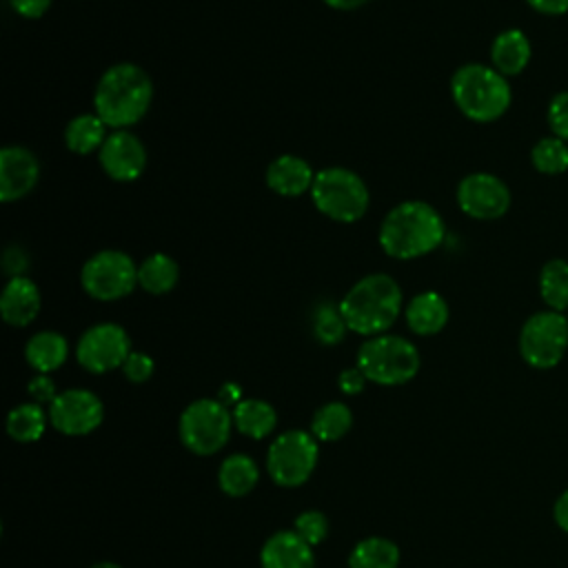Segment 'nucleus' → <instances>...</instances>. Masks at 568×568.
Segmentation results:
<instances>
[{
  "instance_id": "obj_21",
  "label": "nucleus",
  "mask_w": 568,
  "mask_h": 568,
  "mask_svg": "<svg viewBox=\"0 0 568 568\" xmlns=\"http://www.w3.org/2000/svg\"><path fill=\"white\" fill-rule=\"evenodd\" d=\"M69 357V342L58 331H38L24 344L27 364L42 375L58 371Z\"/></svg>"
},
{
  "instance_id": "obj_5",
  "label": "nucleus",
  "mask_w": 568,
  "mask_h": 568,
  "mask_svg": "<svg viewBox=\"0 0 568 568\" xmlns=\"http://www.w3.org/2000/svg\"><path fill=\"white\" fill-rule=\"evenodd\" d=\"M308 193L324 217L342 224L362 220L371 202L366 182L346 166H326L317 171Z\"/></svg>"
},
{
  "instance_id": "obj_2",
  "label": "nucleus",
  "mask_w": 568,
  "mask_h": 568,
  "mask_svg": "<svg viewBox=\"0 0 568 568\" xmlns=\"http://www.w3.org/2000/svg\"><path fill=\"white\" fill-rule=\"evenodd\" d=\"M153 100V82L149 73L133 62L111 64L98 80L93 91V113L118 131L138 124Z\"/></svg>"
},
{
  "instance_id": "obj_36",
  "label": "nucleus",
  "mask_w": 568,
  "mask_h": 568,
  "mask_svg": "<svg viewBox=\"0 0 568 568\" xmlns=\"http://www.w3.org/2000/svg\"><path fill=\"white\" fill-rule=\"evenodd\" d=\"M366 375L359 371V366H348L337 375V386L344 395H359L366 386Z\"/></svg>"
},
{
  "instance_id": "obj_17",
  "label": "nucleus",
  "mask_w": 568,
  "mask_h": 568,
  "mask_svg": "<svg viewBox=\"0 0 568 568\" xmlns=\"http://www.w3.org/2000/svg\"><path fill=\"white\" fill-rule=\"evenodd\" d=\"M262 568H315L313 546L306 544L293 528L273 532L260 550Z\"/></svg>"
},
{
  "instance_id": "obj_16",
  "label": "nucleus",
  "mask_w": 568,
  "mask_h": 568,
  "mask_svg": "<svg viewBox=\"0 0 568 568\" xmlns=\"http://www.w3.org/2000/svg\"><path fill=\"white\" fill-rule=\"evenodd\" d=\"M40 306H42L40 288L31 277L18 275L7 280L0 295V313L9 326H16V328L29 326L38 317Z\"/></svg>"
},
{
  "instance_id": "obj_20",
  "label": "nucleus",
  "mask_w": 568,
  "mask_h": 568,
  "mask_svg": "<svg viewBox=\"0 0 568 568\" xmlns=\"http://www.w3.org/2000/svg\"><path fill=\"white\" fill-rule=\"evenodd\" d=\"M530 40L519 29H506L497 33L490 44V67H495L501 75H517L530 62Z\"/></svg>"
},
{
  "instance_id": "obj_27",
  "label": "nucleus",
  "mask_w": 568,
  "mask_h": 568,
  "mask_svg": "<svg viewBox=\"0 0 568 568\" xmlns=\"http://www.w3.org/2000/svg\"><path fill=\"white\" fill-rule=\"evenodd\" d=\"M397 566H399V548L395 541L386 537H364L353 546L348 555V568H397Z\"/></svg>"
},
{
  "instance_id": "obj_3",
  "label": "nucleus",
  "mask_w": 568,
  "mask_h": 568,
  "mask_svg": "<svg viewBox=\"0 0 568 568\" xmlns=\"http://www.w3.org/2000/svg\"><path fill=\"white\" fill-rule=\"evenodd\" d=\"M404 308L399 284L386 273H368L359 277L339 300V311L348 331L375 337L386 333Z\"/></svg>"
},
{
  "instance_id": "obj_9",
  "label": "nucleus",
  "mask_w": 568,
  "mask_h": 568,
  "mask_svg": "<svg viewBox=\"0 0 568 568\" xmlns=\"http://www.w3.org/2000/svg\"><path fill=\"white\" fill-rule=\"evenodd\" d=\"M80 284L84 293L98 302L122 300L138 286V264L124 251H98L82 264Z\"/></svg>"
},
{
  "instance_id": "obj_43",
  "label": "nucleus",
  "mask_w": 568,
  "mask_h": 568,
  "mask_svg": "<svg viewBox=\"0 0 568 568\" xmlns=\"http://www.w3.org/2000/svg\"><path fill=\"white\" fill-rule=\"evenodd\" d=\"M91 568H122V566H118L115 561H98V564H93Z\"/></svg>"
},
{
  "instance_id": "obj_22",
  "label": "nucleus",
  "mask_w": 568,
  "mask_h": 568,
  "mask_svg": "<svg viewBox=\"0 0 568 568\" xmlns=\"http://www.w3.org/2000/svg\"><path fill=\"white\" fill-rule=\"evenodd\" d=\"M257 481H260V468L253 462V457H248L244 453L229 455L217 468L220 490L229 497L248 495Z\"/></svg>"
},
{
  "instance_id": "obj_7",
  "label": "nucleus",
  "mask_w": 568,
  "mask_h": 568,
  "mask_svg": "<svg viewBox=\"0 0 568 568\" xmlns=\"http://www.w3.org/2000/svg\"><path fill=\"white\" fill-rule=\"evenodd\" d=\"M233 413L213 397L191 402L178 422L180 442L195 455H213L222 450L231 437Z\"/></svg>"
},
{
  "instance_id": "obj_30",
  "label": "nucleus",
  "mask_w": 568,
  "mask_h": 568,
  "mask_svg": "<svg viewBox=\"0 0 568 568\" xmlns=\"http://www.w3.org/2000/svg\"><path fill=\"white\" fill-rule=\"evenodd\" d=\"M311 326H313V335L317 342L326 344V346H333V344H339L348 331L346 326V320L339 311V304H333V302H322L315 311H313V320H311Z\"/></svg>"
},
{
  "instance_id": "obj_31",
  "label": "nucleus",
  "mask_w": 568,
  "mask_h": 568,
  "mask_svg": "<svg viewBox=\"0 0 568 568\" xmlns=\"http://www.w3.org/2000/svg\"><path fill=\"white\" fill-rule=\"evenodd\" d=\"M530 162L539 173H564L568 169V144L557 135L541 138L530 151Z\"/></svg>"
},
{
  "instance_id": "obj_23",
  "label": "nucleus",
  "mask_w": 568,
  "mask_h": 568,
  "mask_svg": "<svg viewBox=\"0 0 568 568\" xmlns=\"http://www.w3.org/2000/svg\"><path fill=\"white\" fill-rule=\"evenodd\" d=\"M231 413H233V426L251 439H264L277 426L275 408L268 402L257 397L242 399Z\"/></svg>"
},
{
  "instance_id": "obj_26",
  "label": "nucleus",
  "mask_w": 568,
  "mask_h": 568,
  "mask_svg": "<svg viewBox=\"0 0 568 568\" xmlns=\"http://www.w3.org/2000/svg\"><path fill=\"white\" fill-rule=\"evenodd\" d=\"M49 424V413L36 402L20 404L9 410L7 415V433L18 444H31L38 442Z\"/></svg>"
},
{
  "instance_id": "obj_29",
  "label": "nucleus",
  "mask_w": 568,
  "mask_h": 568,
  "mask_svg": "<svg viewBox=\"0 0 568 568\" xmlns=\"http://www.w3.org/2000/svg\"><path fill=\"white\" fill-rule=\"evenodd\" d=\"M539 293L550 311L568 308V262L566 260H548L539 273Z\"/></svg>"
},
{
  "instance_id": "obj_37",
  "label": "nucleus",
  "mask_w": 568,
  "mask_h": 568,
  "mask_svg": "<svg viewBox=\"0 0 568 568\" xmlns=\"http://www.w3.org/2000/svg\"><path fill=\"white\" fill-rule=\"evenodd\" d=\"M9 4L18 16L27 18V20H36L49 11L51 0H9Z\"/></svg>"
},
{
  "instance_id": "obj_15",
  "label": "nucleus",
  "mask_w": 568,
  "mask_h": 568,
  "mask_svg": "<svg viewBox=\"0 0 568 568\" xmlns=\"http://www.w3.org/2000/svg\"><path fill=\"white\" fill-rule=\"evenodd\" d=\"M40 178V162L27 146H4L0 151V200L13 202L33 191Z\"/></svg>"
},
{
  "instance_id": "obj_25",
  "label": "nucleus",
  "mask_w": 568,
  "mask_h": 568,
  "mask_svg": "<svg viewBox=\"0 0 568 568\" xmlns=\"http://www.w3.org/2000/svg\"><path fill=\"white\" fill-rule=\"evenodd\" d=\"M106 124L98 113H80L64 129V144L69 151L78 155H89L100 151L106 140Z\"/></svg>"
},
{
  "instance_id": "obj_1",
  "label": "nucleus",
  "mask_w": 568,
  "mask_h": 568,
  "mask_svg": "<svg viewBox=\"0 0 568 568\" xmlns=\"http://www.w3.org/2000/svg\"><path fill=\"white\" fill-rule=\"evenodd\" d=\"M446 237V224L435 206L424 200L395 204L382 220L377 240L386 255L415 260L433 253Z\"/></svg>"
},
{
  "instance_id": "obj_24",
  "label": "nucleus",
  "mask_w": 568,
  "mask_h": 568,
  "mask_svg": "<svg viewBox=\"0 0 568 568\" xmlns=\"http://www.w3.org/2000/svg\"><path fill=\"white\" fill-rule=\"evenodd\" d=\"M180 280L178 262L166 253H151L138 264V286L149 295H164Z\"/></svg>"
},
{
  "instance_id": "obj_18",
  "label": "nucleus",
  "mask_w": 568,
  "mask_h": 568,
  "mask_svg": "<svg viewBox=\"0 0 568 568\" xmlns=\"http://www.w3.org/2000/svg\"><path fill=\"white\" fill-rule=\"evenodd\" d=\"M266 186L282 195V197H297L306 191H311L315 171L311 164L293 153L277 155L268 166H266Z\"/></svg>"
},
{
  "instance_id": "obj_19",
  "label": "nucleus",
  "mask_w": 568,
  "mask_h": 568,
  "mask_svg": "<svg viewBox=\"0 0 568 568\" xmlns=\"http://www.w3.org/2000/svg\"><path fill=\"white\" fill-rule=\"evenodd\" d=\"M404 317L415 335H437L448 322V304L437 291H422L408 300Z\"/></svg>"
},
{
  "instance_id": "obj_39",
  "label": "nucleus",
  "mask_w": 568,
  "mask_h": 568,
  "mask_svg": "<svg viewBox=\"0 0 568 568\" xmlns=\"http://www.w3.org/2000/svg\"><path fill=\"white\" fill-rule=\"evenodd\" d=\"M526 2L544 16H561L568 11V0H526Z\"/></svg>"
},
{
  "instance_id": "obj_40",
  "label": "nucleus",
  "mask_w": 568,
  "mask_h": 568,
  "mask_svg": "<svg viewBox=\"0 0 568 568\" xmlns=\"http://www.w3.org/2000/svg\"><path fill=\"white\" fill-rule=\"evenodd\" d=\"M217 402H222L226 408H235L244 397H242V388L237 386V384H233V382H226V384H222V388H220V393H217V397H215Z\"/></svg>"
},
{
  "instance_id": "obj_41",
  "label": "nucleus",
  "mask_w": 568,
  "mask_h": 568,
  "mask_svg": "<svg viewBox=\"0 0 568 568\" xmlns=\"http://www.w3.org/2000/svg\"><path fill=\"white\" fill-rule=\"evenodd\" d=\"M552 517H555V524L568 532V488L557 497L555 506H552Z\"/></svg>"
},
{
  "instance_id": "obj_33",
  "label": "nucleus",
  "mask_w": 568,
  "mask_h": 568,
  "mask_svg": "<svg viewBox=\"0 0 568 568\" xmlns=\"http://www.w3.org/2000/svg\"><path fill=\"white\" fill-rule=\"evenodd\" d=\"M546 118L552 135L568 142V91H559L552 95V100L548 102Z\"/></svg>"
},
{
  "instance_id": "obj_28",
  "label": "nucleus",
  "mask_w": 568,
  "mask_h": 568,
  "mask_svg": "<svg viewBox=\"0 0 568 568\" xmlns=\"http://www.w3.org/2000/svg\"><path fill=\"white\" fill-rule=\"evenodd\" d=\"M353 426V413L344 402H326L313 413L311 433L317 442H337Z\"/></svg>"
},
{
  "instance_id": "obj_42",
  "label": "nucleus",
  "mask_w": 568,
  "mask_h": 568,
  "mask_svg": "<svg viewBox=\"0 0 568 568\" xmlns=\"http://www.w3.org/2000/svg\"><path fill=\"white\" fill-rule=\"evenodd\" d=\"M364 2H368V0H324V4H326V7L337 9V11H351V9L362 7Z\"/></svg>"
},
{
  "instance_id": "obj_13",
  "label": "nucleus",
  "mask_w": 568,
  "mask_h": 568,
  "mask_svg": "<svg viewBox=\"0 0 568 568\" xmlns=\"http://www.w3.org/2000/svg\"><path fill=\"white\" fill-rule=\"evenodd\" d=\"M457 206L473 220H497L510 206L506 182L493 173H468L457 184Z\"/></svg>"
},
{
  "instance_id": "obj_4",
  "label": "nucleus",
  "mask_w": 568,
  "mask_h": 568,
  "mask_svg": "<svg viewBox=\"0 0 568 568\" xmlns=\"http://www.w3.org/2000/svg\"><path fill=\"white\" fill-rule=\"evenodd\" d=\"M450 95L468 120L481 124L499 120L513 100L506 75L481 62H466L453 73Z\"/></svg>"
},
{
  "instance_id": "obj_6",
  "label": "nucleus",
  "mask_w": 568,
  "mask_h": 568,
  "mask_svg": "<svg viewBox=\"0 0 568 568\" xmlns=\"http://www.w3.org/2000/svg\"><path fill=\"white\" fill-rule=\"evenodd\" d=\"M355 364L373 384L402 386L417 375L419 351L402 335L382 333L359 346Z\"/></svg>"
},
{
  "instance_id": "obj_14",
  "label": "nucleus",
  "mask_w": 568,
  "mask_h": 568,
  "mask_svg": "<svg viewBox=\"0 0 568 568\" xmlns=\"http://www.w3.org/2000/svg\"><path fill=\"white\" fill-rule=\"evenodd\" d=\"M102 171L115 182H133L144 173L146 146L129 129L111 131L98 151Z\"/></svg>"
},
{
  "instance_id": "obj_11",
  "label": "nucleus",
  "mask_w": 568,
  "mask_h": 568,
  "mask_svg": "<svg viewBox=\"0 0 568 568\" xmlns=\"http://www.w3.org/2000/svg\"><path fill=\"white\" fill-rule=\"evenodd\" d=\"M129 353H131L129 333L115 322H100L89 326L75 344L78 364L84 371L95 375L122 368Z\"/></svg>"
},
{
  "instance_id": "obj_35",
  "label": "nucleus",
  "mask_w": 568,
  "mask_h": 568,
  "mask_svg": "<svg viewBox=\"0 0 568 568\" xmlns=\"http://www.w3.org/2000/svg\"><path fill=\"white\" fill-rule=\"evenodd\" d=\"M27 390H29V395H31V399L36 404H51L55 399V395H58L53 379L49 375H42V373H38L36 377L29 379Z\"/></svg>"
},
{
  "instance_id": "obj_34",
  "label": "nucleus",
  "mask_w": 568,
  "mask_h": 568,
  "mask_svg": "<svg viewBox=\"0 0 568 568\" xmlns=\"http://www.w3.org/2000/svg\"><path fill=\"white\" fill-rule=\"evenodd\" d=\"M122 375L131 382V384H144L146 379H151L153 371H155V362L140 351H131L129 357L122 364Z\"/></svg>"
},
{
  "instance_id": "obj_32",
  "label": "nucleus",
  "mask_w": 568,
  "mask_h": 568,
  "mask_svg": "<svg viewBox=\"0 0 568 568\" xmlns=\"http://www.w3.org/2000/svg\"><path fill=\"white\" fill-rule=\"evenodd\" d=\"M293 530L311 546L322 544L328 537V519L320 510H304L295 517Z\"/></svg>"
},
{
  "instance_id": "obj_38",
  "label": "nucleus",
  "mask_w": 568,
  "mask_h": 568,
  "mask_svg": "<svg viewBox=\"0 0 568 568\" xmlns=\"http://www.w3.org/2000/svg\"><path fill=\"white\" fill-rule=\"evenodd\" d=\"M4 271L9 273V277H18V275H24V268H27V255L20 246H9L7 253H4Z\"/></svg>"
},
{
  "instance_id": "obj_8",
  "label": "nucleus",
  "mask_w": 568,
  "mask_h": 568,
  "mask_svg": "<svg viewBox=\"0 0 568 568\" xmlns=\"http://www.w3.org/2000/svg\"><path fill=\"white\" fill-rule=\"evenodd\" d=\"M320 459V446L313 433L291 428L277 435L266 450V473L284 488H297L311 479Z\"/></svg>"
},
{
  "instance_id": "obj_12",
  "label": "nucleus",
  "mask_w": 568,
  "mask_h": 568,
  "mask_svg": "<svg viewBox=\"0 0 568 568\" xmlns=\"http://www.w3.org/2000/svg\"><path fill=\"white\" fill-rule=\"evenodd\" d=\"M49 424L69 437L93 433L104 419L102 399L87 388H67L49 404Z\"/></svg>"
},
{
  "instance_id": "obj_10",
  "label": "nucleus",
  "mask_w": 568,
  "mask_h": 568,
  "mask_svg": "<svg viewBox=\"0 0 568 568\" xmlns=\"http://www.w3.org/2000/svg\"><path fill=\"white\" fill-rule=\"evenodd\" d=\"M568 348V317L559 311L530 315L519 331V355L532 368H552Z\"/></svg>"
}]
</instances>
